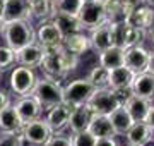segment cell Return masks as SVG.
<instances>
[{"label": "cell", "instance_id": "6da1fadb", "mask_svg": "<svg viewBox=\"0 0 154 146\" xmlns=\"http://www.w3.org/2000/svg\"><path fill=\"white\" fill-rule=\"evenodd\" d=\"M77 64H79V57L69 52L63 45L55 46V48H46L41 59L39 67L43 71L46 78H51L62 83L67 78V74L75 71Z\"/></svg>", "mask_w": 154, "mask_h": 146}, {"label": "cell", "instance_id": "7a4b0ae2", "mask_svg": "<svg viewBox=\"0 0 154 146\" xmlns=\"http://www.w3.org/2000/svg\"><path fill=\"white\" fill-rule=\"evenodd\" d=\"M0 34H2V38H4L7 46H11L14 52H17L22 46L33 43L36 31H34L31 21L19 19V21L4 23V28H2Z\"/></svg>", "mask_w": 154, "mask_h": 146}, {"label": "cell", "instance_id": "3957f363", "mask_svg": "<svg viewBox=\"0 0 154 146\" xmlns=\"http://www.w3.org/2000/svg\"><path fill=\"white\" fill-rule=\"evenodd\" d=\"M29 95L38 101L39 107L45 112V110H50L51 107L63 101V84L55 81V79L43 76V78L36 79V84Z\"/></svg>", "mask_w": 154, "mask_h": 146}, {"label": "cell", "instance_id": "277c9868", "mask_svg": "<svg viewBox=\"0 0 154 146\" xmlns=\"http://www.w3.org/2000/svg\"><path fill=\"white\" fill-rule=\"evenodd\" d=\"M122 103H123V100L115 90H111V88H94L93 95L89 96L88 100V107L91 108L93 113L108 115L116 107H120Z\"/></svg>", "mask_w": 154, "mask_h": 146}, {"label": "cell", "instance_id": "5b68a950", "mask_svg": "<svg viewBox=\"0 0 154 146\" xmlns=\"http://www.w3.org/2000/svg\"><path fill=\"white\" fill-rule=\"evenodd\" d=\"M111 34H113V45L123 50L135 45H142V41L146 40V31L134 28L127 21L111 24Z\"/></svg>", "mask_w": 154, "mask_h": 146}, {"label": "cell", "instance_id": "8992f818", "mask_svg": "<svg viewBox=\"0 0 154 146\" xmlns=\"http://www.w3.org/2000/svg\"><path fill=\"white\" fill-rule=\"evenodd\" d=\"M36 79H38V76L34 72V69L17 65L12 69L9 84H11V90L16 96H28L36 84Z\"/></svg>", "mask_w": 154, "mask_h": 146}, {"label": "cell", "instance_id": "52a82bcc", "mask_svg": "<svg viewBox=\"0 0 154 146\" xmlns=\"http://www.w3.org/2000/svg\"><path fill=\"white\" fill-rule=\"evenodd\" d=\"M93 91L94 86L91 84V81L88 78L75 79V81H70L69 84L63 86V101L72 105V107L82 105V103H88Z\"/></svg>", "mask_w": 154, "mask_h": 146}, {"label": "cell", "instance_id": "ba28073f", "mask_svg": "<svg viewBox=\"0 0 154 146\" xmlns=\"http://www.w3.org/2000/svg\"><path fill=\"white\" fill-rule=\"evenodd\" d=\"M21 132H22V138H24V143H29L31 146H43L50 139V136L53 134V131L50 129L46 120L41 117L34 119L31 122L22 124Z\"/></svg>", "mask_w": 154, "mask_h": 146}, {"label": "cell", "instance_id": "9c48e42d", "mask_svg": "<svg viewBox=\"0 0 154 146\" xmlns=\"http://www.w3.org/2000/svg\"><path fill=\"white\" fill-rule=\"evenodd\" d=\"M77 17L81 21L82 29H93L98 24L105 23V9H103V0H89L82 2V5L77 12Z\"/></svg>", "mask_w": 154, "mask_h": 146}, {"label": "cell", "instance_id": "30bf717a", "mask_svg": "<svg viewBox=\"0 0 154 146\" xmlns=\"http://www.w3.org/2000/svg\"><path fill=\"white\" fill-rule=\"evenodd\" d=\"M34 41L39 46H43V50L55 48V46H60L63 43V34L58 31V28L55 26V23L51 19H46V21H41V24L36 29Z\"/></svg>", "mask_w": 154, "mask_h": 146}, {"label": "cell", "instance_id": "8fae6325", "mask_svg": "<svg viewBox=\"0 0 154 146\" xmlns=\"http://www.w3.org/2000/svg\"><path fill=\"white\" fill-rule=\"evenodd\" d=\"M89 45L91 50L96 53H101L103 50L110 48L113 45V34H111V24L110 23H101L96 28L89 29Z\"/></svg>", "mask_w": 154, "mask_h": 146}, {"label": "cell", "instance_id": "7c38bea8", "mask_svg": "<svg viewBox=\"0 0 154 146\" xmlns=\"http://www.w3.org/2000/svg\"><path fill=\"white\" fill-rule=\"evenodd\" d=\"M72 108H74L72 105L62 101V103H58L55 107H51L50 110H46L48 113H46L45 120H46V124L50 125V129L53 132H60V131H63L69 125V117H70Z\"/></svg>", "mask_w": 154, "mask_h": 146}, {"label": "cell", "instance_id": "4fadbf2b", "mask_svg": "<svg viewBox=\"0 0 154 146\" xmlns=\"http://www.w3.org/2000/svg\"><path fill=\"white\" fill-rule=\"evenodd\" d=\"M14 108H16L17 117H19L21 124L31 122V120H34V119L41 117V113H43V108L39 107V103L34 100L31 95L19 96V100L14 103Z\"/></svg>", "mask_w": 154, "mask_h": 146}, {"label": "cell", "instance_id": "5bb4252c", "mask_svg": "<svg viewBox=\"0 0 154 146\" xmlns=\"http://www.w3.org/2000/svg\"><path fill=\"white\" fill-rule=\"evenodd\" d=\"M43 46H39L36 41L29 43V45L22 46L16 52V64L17 65H24V67H39L41 59H43Z\"/></svg>", "mask_w": 154, "mask_h": 146}, {"label": "cell", "instance_id": "9a60e30c", "mask_svg": "<svg viewBox=\"0 0 154 146\" xmlns=\"http://www.w3.org/2000/svg\"><path fill=\"white\" fill-rule=\"evenodd\" d=\"M125 21L130 24V26H134V28L147 31V29L151 28L152 21H154V9L149 5L147 2H142V4H139V5L127 16Z\"/></svg>", "mask_w": 154, "mask_h": 146}, {"label": "cell", "instance_id": "2e32d148", "mask_svg": "<svg viewBox=\"0 0 154 146\" xmlns=\"http://www.w3.org/2000/svg\"><path fill=\"white\" fill-rule=\"evenodd\" d=\"M130 91L134 95L147 98L152 101L154 100V74L149 71H142L134 76V81L130 84Z\"/></svg>", "mask_w": 154, "mask_h": 146}, {"label": "cell", "instance_id": "e0dca14e", "mask_svg": "<svg viewBox=\"0 0 154 146\" xmlns=\"http://www.w3.org/2000/svg\"><path fill=\"white\" fill-rule=\"evenodd\" d=\"M123 107L127 108V112H128V115L132 117L134 122H140V120H144L146 119V115H147L149 108H151V100H147V98H142V96H137V95H128L123 100V103H122Z\"/></svg>", "mask_w": 154, "mask_h": 146}, {"label": "cell", "instance_id": "ac0fdd59", "mask_svg": "<svg viewBox=\"0 0 154 146\" xmlns=\"http://www.w3.org/2000/svg\"><path fill=\"white\" fill-rule=\"evenodd\" d=\"M2 19L4 23L9 21H19V19H31V12H29V0H5L4 12H2Z\"/></svg>", "mask_w": 154, "mask_h": 146}, {"label": "cell", "instance_id": "d6986e66", "mask_svg": "<svg viewBox=\"0 0 154 146\" xmlns=\"http://www.w3.org/2000/svg\"><path fill=\"white\" fill-rule=\"evenodd\" d=\"M147 59H149V52L142 45H135V46H130V48H125V64L123 65H127L130 71L137 74L146 71Z\"/></svg>", "mask_w": 154, "mask_h": 146}, {"label": "cell", "instance_id": "ffe728a7", "mask_svg": "<svg viewBox=\"0 0 154 146\" xmlns=\"http://www.w3.org/2000/svg\"><path fill=\"white\" fill-rule=\"evenodd\" d=\"M91 117H93V112H91V108L88 107V103L77 105V107L72 108L70 117H69V125H67V127H70L72 134L88 131V125H89V122H91Z\"/></svg>", "mask_w": 154, "mask_h": 146}, {"label": "cell", "instance_id": "44dd1931", "mask_svg": "<svg viewBox=\"0 0 154 146\" xmlns=\"http://www.w3.org/2000/svg\"><path fill=\"white\" fill-rule=\"evenodd\" d=\"M135 72L130 71L127 65H120V67L110 69V79H108V88L115 91H123L130 90V84L134 81Z\"/></svg>", "mask_w": 154, "mask_h": 146}, {"label": "cell", "instance_id": "7402d4cb", "mask_svg": "<svg viewBox=\"0 0 154 146\" xmlns=\"http://www.w3.org/2000/svg\"><path fill=\"white\" fill-rule=\"evenodd\" d=\"M51 21L55 23V26L58 28L63 38L69 36L72 33H77V31H84L82 26H81V21L77 14H65V12H53L51 16Z\"/></svg>", "mask_w": 154, "mask_h": 146}, {"label": "cell", "instance_id": "603a6c76", "mask_svg": "<svg viewBox=\"0 0 154 146\" xmlns=\"http://www.w3.org/2000/svg\"><path fill=\"white\" fill-rule=\"evenodd\" d=\"M88 131L94 138H111V136H116L115 131H113V125L110 122V117L105 115V113H93L91 122L88 125Z\"/></svg>", "mask_w": 154, "mask_h": 146}, {"label": "cell", "instance_id": "cb8c5ba5", "mask_svg": "<svg viewBox=\"0 0 154 146\" xmlns=\"http://www.w3.org/2000/svg\"><path fill=\"white\" fill-rule=\"evenodd\" d=\"M154 136V132L151 131L147 124L140 120V122H134L130 125V129L125 132V138H127V143L132 146H142L146 141H149L151 138Z\"/></svg>", "mask_w": 154, "mask_h": 146}, {"label": "cell", "instance_id": "d4e9b609", "mask_svg": "<svg viewBox=\"0 0 154 146\" xmlns=\"http://www.w3.org/2000/svg\"><path fill=\"white\" fill-rule=\"evenodd\" d=\"M62 45L65 46L69 52H72L74 55H77V57L84 55L88 50H91L89 36L88 34H84V31H77V33H72V34H69V36H65Z\"/></svg>", "mask_w": 154, "mask_h": 146}, {"label": "cell", "instance_id": "484cf974", "mask_svg": "<svg viewBox=\"0 0 154 146\" xmlns=\"http://www.w3.org/2000/svg\"><path fill=\"white\" fill-rule=\"evenodd\" d=\"M108 117H110V122L113 125V131H115L116 136H125V132L130 129V125L134 124L132 117L128 115V112H127V108L123 105L116 107L113 112H110Z\"/></svg>", "mask_w": 154, "mask_h": 146}, {"label": "cell", "instance_id": "4316f807", "mask_svg": "<svg viewBox=\"0 0 154 146\" xmlns=\"http://www.w3.org/2000/svg\"><path fill=\"white\" fill-rule=\"evenodd\" d=\"M98 55H99V65L106 67L108 71L115 69V67H120V65L125 64V50L116 45H111L110 48L103 50Z\"/></svg>", "mask_w": 154, "mask_h": 146}, {"label": "cell", "instance_id": "83f0119b", "mask_svg": "<svg viewBox=\"0 0 154 146\" xmlns=\"http://www.w3.org/2000/svg\"><path fill=\"white\" fill-rule=\"evenodd\" d=\"M103 9H105V21L110 24L122 23L128 16L122 0H103Z\"/></svg>", "mask_w": 154, "mask_h": 146}, {"label": "cell", "instance_id": "f1b7e54d", "mask_svg": "<svg viewBox=\"0 0 154 146\" xmlns=\"http://www.w3.org/2000/svg\"><path fill=\"white\" fill-rule=\"evenodd\" d=\"M22 127L21 120L17 117V112L14 105H7L0 110V132H5V131H19Z\"/></svg>", "mask_w": 154, "mask_h": 146}, {"label": "cell", "instance_id": "f546056e", "mask_svg": "<svg viewBox=\"0 0 154 146\" xmlns=\"http://www.w3.org/2000/svg\"><path fill=\"white\" fill-rule=\"evenodd\" d=\"M29 12L34 19L46 21L53 16V4L51 0H29Z\"/></svg>", "mask_w": 154, "mask_h": 146}, {"label": "cell", "instance_id": "4dcf8cb0", "mask_svg": "<svg viewBox=\"0 0 154 146\" xmlns=\"http://www.w3.org/2000/svg\"><path fill=\"white\" fill-rule=\"evenodd\" d=\"M88 79L94 88H108V79H110V71L103 65H96V67L89 72Z\"/></svg>", "mask_w": 154, "mask_h": 146}, {"label": "cell", "instance_id": "1f68e13d", "mask_svg": "<svg viewBox=\"0 0 154 146\" xmlns=\"http://www.w3.org/2000/svg\"><path fill=\"white\" fill-rule=\"evenodd\" d=\"M53 12H65V14H77L82 0H51Z\"/></svg>", "mask_w": 154, "mask_h": 146}, {"label": "cell", "instance_id": "d6a6232c", "mask_svg": "<svg viewBox=\"0 0 154 146\" xmlns=\"http://www.w3.org/2000/svg\"><path fill=\"white\" fill-rule=\"evenodd\" d=\"M0 146H24V138H22L21 129L0 132Z\"/></svg>", "mask_w": 154, "mask_h": 146}, {"label": "cell", "instance_id": "836d02e7", "mask_svg": "<svg viewBox=\"0 0 154 146\" xmlns=\"http://www.w3.org/2000/svg\"><path fill=\"white\" fill-rule=\"evenodd\" d=\"M14 64H16V52L11 46L0 45V72L12 67Z\"/></svg>", "mask_w": 154, "mask_h": 146}, {"label": "cell", "instance_id": "e575fe53", "mask_svg": "<svg viewBox=\"0 0 154 146\" xmlns=\"http://www.w3.org/2000/svg\"><path fill=\"white\" fill-rule=\"evenodd\" d=\"M72 146H94L96 138H94L89 131H82V132H75L70 136Z\"/></svg>", "mask_w": 154, "mask_h": 146}, {"label": "cell", "instance_id": "d590c367", "mask_svg": "<svg viewBox=\"0 0 154 146\" xmlns=\"http://www.w3.org/2000/svg\"><path fill=\"white\" fill-rule=\"evenodd\" d=\"M43 146H72V139L70 136H65L60 131V132H53Z\"/></svg>", "mask_w": 154, "mask_h": 146}, {"label": "cell", "instance_id": "8d00e7d4", "mask_svg": "<svg viewBox=\"0 0 154 146\" xmlns=\"http://www.w3.org/2000/svg\"><path fill=\"white\" fill-rule=\"evenodd\" d=\"M94 146H118V143H116L115 136H111V138H96Z\"/></svg>", "mask_w": 154, "mask_h": 146}, {"label": "cell", "instance_id": "74e56055", "mask_svg": "<svg viewBox=\"0 0 154 146\" xmlns=\"http://www.w3.org/2000/svg\"><path fill=\"white\" fill-rule=\"evenodd\" d=\"M144 122L147 124L149 127H151V131L154 132V105H151L147 115H146V119H144Z\"/></svg>", "mask_w": 154, "mask_h": 146}, {"label": "cell", "instance_id": "f35d334b", "mask_svg": "<svg viewBox=\"0 0 154 146\" xmlns=\"http://www.w3.org/2000/svg\"><path fill=\"white\" fill-rule=\"evenodd\" d=\"M9 103H11V98H9V95H7L4 90H0V110H2L4 107H7Z\"/></svg>", "mask_w": 154, "mask_h": 146}, {"label": "cell", "instance_id": "ab89813d", "mask_svg": "<svg viewBox=\"0 0 154 146\" xmlns=\"http://www.w3.org/2000/svg\"><path fill=\"white\" fill-rule=\"evenodd\" d=\"M146 71H149V72H152V74H154V52H149L147 67H146Z\"/></svg>", "mask_w": 154, "mask_h": 146}, {"label": "cell", "instance_id": "60d3db41", "mask_svg": "<svg viewBox=\"0 0 154 146\" xmlns=\"http://www.w3.org/2000/svg\"><path fill=\"white\" fill-rule=\"evenodd\" d=\"M146 36H149V41L154 45V21H152V24H151V28L146 31Z\"/></svg>", "mask_w": 154, "mask_h": 146}, {"label": "cell", "instance_id": "b9f144b4", "mask_svg": "<svg viewBox=\"0 0 154 146\" xmlns=\"http://www.w3.org/2000/svg\"><path fill=\"white\" fill-rule=\"evenodd\" d=\"M142 146H154V136H152V138H151L149 141H146V143H144Z\"/></svg>", "mask_w": 154, "mask_h": 146}, {"label": "cell", "instance_id": "7bdbcfd3", "mask_svg": "<svg viewBox=\"0 0 154 146\" xmlns=\"http://www.w3.org/2000/svg\"><path fill=\"white\" fill-rule=\"evenodd\" d=\"M4 5H5V0H0V16H2V12H4Z\"/></svg>", "mask_w": 154, "mask_h": 146}, {"label": "cell", "instance_id": "ee69618b", "mask_svg": "<svg viewBox=\"0 0 154 146\" xmlns=\"http://www.w3.org/2000/svg\"><path fill=\"white\" fill-rule=\"evenodd\" d=\"M2 28H4V19H2V16H0V31H2Z\"/></svg>", "mask_w": 154, "mask_h": 146}, {"label": "cell", "instance_id": "f6af8a7d", "mask_svg": "<svg viewBox=\"0 0 154 146\" xmlns=\"http://www.w3.org/2000/svg\"><path fill=\"white\" fill-rule=\"evenodd\" d=\"M147 4H149L151 7H152V9H154V0H147Z\"/></svg>", "mask_w": 154, "mask_h": 146}, {"label": "cell", "instance_id": "bcb514c9", "mask_svg": "<svg viewBox=\"0 0 154 146\" xmlns=\"http://www.w3.org/2000/svg\"><path fill=\"white\" fill-rule=\"evenodd\" d=\"M125 146H132V144H128V143H127V144H125Z\"/></svg>", "mask_w": 154, "mask_h": 146}, {"label": "cell", "instance_id": "7dc6e473", "mask_svg": "<svg viewBox=\"0 0 154 146\" xmlns=\"http://www.w3.org/2000/svg\"><path fill=\"white\" fill-rule=\"evenodd\" d=\"M82 2H89V0H82Z\"/></svg>", "mask_w": 154, "mask_h": 146}, {"label": "cell", "instance_id": "c3c4849f", "mask_svg": "<svg viewBox=\"0 0 154 146\" xmlns=\"http://www.w3.org/2000/svg\"><path fill=\"white\" fill-rule=\"evenodd\" d=\"M144 2H147V0H144Z\"/></svg>", "mask_w": 154, "mask_h": 146}]
</instances>
